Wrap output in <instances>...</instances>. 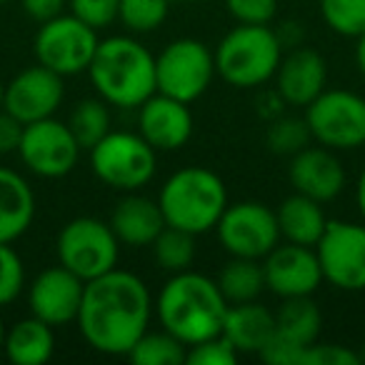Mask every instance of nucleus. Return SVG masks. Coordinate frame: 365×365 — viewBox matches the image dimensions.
<instances>
[{
  "instance_id": "obj_37",
  "label": "nucleus",
  "mask_w": 365,
  "mask_h": 365,
  "mask_svg": "<svg viewBox=\"0 0 365 365\" xmlns=\"http://www.w3.org/2000/svg\"><path fill=\"white\" fill-rule=\"evenodd\" d=\"M230 16L248 26H268L278 13V0H225Z\"/></svg>"
},
{
  "instance_id": "obj_43",
  "label": "nucleus",
  "mask_w": 365,
  "mask_h": 365,
  "mask_svg": "<svg viewBox=\"0 0 365 365\" xmlns=\"http://www.w3.org/2000/svg\"><path fill=\"white\" fill-rule=\"evenodd\" d=\"M3 98H6V86L0 83V108H3Z\"/></svg>"
},
{
  "instance_id": "obj_34",
  "label": "nucleus",
  "mask_w": 365,
  "mask_h": 365,
  "mask_svg": "<svg viewBox=\"0 0 365 365\" xmlns=\"http://www.w3.org/2000/svg\"><path fill=\"white\" fill-rule=\"evenodd\" d=\"M238 350L220 335L213 338H205L195 345H188V355H185V363L190 365H233L238 360Z\"/></svg>"
},
{
  "instance_id": "obj_5",
  "label": "nucleus",
  "mask_w": 365,
  "mask_h": 365,
  "mask_svg": "<svg viewBox=\"0 0 365 365\" xmlns=\"http://www.w3.org/2000/svg\"><path fill=\"white\" fill-rule=\"evenodd\" d=\"M215 73L233 88H258L275 78L283 43L268 26H235L213 53Z\"/></svg>"
},
{
  "instance_id": "obj_17",
  "label": "nucleus",
  "mask_w": 365,
  "mask_h": 365,
  "mask_svg": "<svg viewBox=\"0 0 365 365\" xmlns=\"http://www.w3.org/2000/svg\"><path fill=\"white\" fill-rule=\"evenodd\" d=\"M295 193L308 195L318 203L335 200L345 188V170L335 153L325 145H305L295 153L288 168Z\"/></svg>"
},
{
  "instance_id": "obj_22",
  "label": "nucleus",
  "mask_w": 365,
  "mask_h": 365,
  "mask_svg": "<svg viewBox=\"0 0 365 365\" xmlns=\"http://www.w3.org/2000/svg\"><path fill=\"white\" fill-rule=\"evenodd\" d=\"M36 218V195L28 180L11 168H0V243L18 240Z\"/></svg>"
},
{
  "instance_id": "obj_44",
  "label": "nucleus",
  "mask_w": 365,
  "mask_h": 365,
  "mask_svg": "<svg viewBox=\"0 0 365 365\" xmlns=\"http://www.w3.org/2000/svg\"><path fill=\"white\" fill-rule=\"evenodd\" d=\"M178 3H198V0H178Z\"/></svg>"
},
{
  "instance_id": "obj_30",
  "label": "nucleus",
  "mask_w": 365,
  "mask_h": 365,
  "mask_svg": "<svg viewBox=\"0 0 365 365\" xmlns=\"http://www.w3.org/2000/svg\"><path fill=\"white\" fill-rule=\"evenodd\" d=\"M173 0H120L118 21L130 33H153L165 23Z\"/></svg>"
},
{
  "instance_id": "obj_29",
  "label": "nucleus",
  "mask_w": 365,
  "mask_h": 365,
  "mask_svg": "<svg viewBox=\"0 0 365 365\" xmlns=\"http://www.w3.org/2000/svg\"><path fill=\"white\" fill-rule=\"evenodd\" d=\"M185 355H188V345L163 328L160 333L145 330L130 348L128 358L135 365H180L185 363Z\"/></svg>"
},
{
  "instance_id": "obj_9",
  "label": "nucleus",
  "mask_w": 365,
  "mask_h": 365,
  "mask_svg": "<svg viewBox=\"0 0 365 365\" xmlns=\"http://www.w3.org/2000/svg\"><path fill=\"white\" fill-rule=\"evenodd\" d=\"M98 31L71 16H58L48 23H41L33 41V51L41 66L51 68L53 73L68 78L78 73H88L93 56L98 51Z\"/></svg>"
},
{
  "instance_id": "obj_15",
  "label": "nucleus",
  "mask_w": 365,
  "mask_h": 365,
  "mask_svg": "<svg viewBox=\"0 0 365 365\" xmlns=\"http://www.w3.org/2000/svg\"><path fill=\"white\" fill-rule=\"evenodd\" d=\"M63 98H66L63 76L38 63V66L18 73L8 83L3 108L11 115H16L23 125H28V123L43 120V118H53V113L61 108Z\"/></svg>"
},
{
  "instance_id": "obj_16",
  "label": "nucleus",
  "mask_w": 365,
  "mask_h": 365,
  "mask_svg": "<svg viewBox=\"0 0 365 365\" xmlns=\"http://www.w3.org/2000/svg\"><path fill=\"white\" fill-rule=\"evenodd\" d=\"M83 290L86 280L76 273L63 268L61 263L38 273L28 290V305L36 318L46 320L48 325H66L78 318V310L83 303Z\"/></svg>"
},
{
  "instance_id": "obj_2",
  "label": "nucleus",
  "mask_w": 365,
  "mask_h": 365,
  "mask_svg": "<svg viewBox=\"0 0 365 365\" xmlns=\"http://www.w3.org/2000/svg\"><path fill=\"white\" fill-rule=\"evenodd\" d=\"M155 313L168 333L175 335L180 343L195 345L223 333L228 300L213 278L182 270L173 273V278L163 285L155 300Z\"/></svg>"
},
{
  "instance_id": "obj_10",
  "label": "nucleus",
  "mask_w": 365,
  "mask_h": 365,
  "mask_svg": "<svg viewBox=\"0 0 365 365\" xmlns=\"http://www.w3.org/2000/svg\"><path fill=\"white\" fill-rule=\"evenodd\" d=\"M305 123L318 145L355 150L365 145V98L350 91H323L305 106Z\"/></svg>"
},
{
  "instance_id": "obj_42",
  "label": "nucleus",
  "mask_w": 365,
  "mask_h": 365,
  "mask_svg": "<svg viewBox=\"0 0 365 365\" xmlns=\"http://www.w3.org/2000/svg\"><path fill=\"white\" fill-rule=\"evenodd\" d=\"M3 340H6V325H3V318H0V350H3Z\"/></svg>"
},
{
  "instance_id": "obj_18",
  "label": "nucleus",
  "mask_w": 365,
  "mask_h": 365,
  "mask_svg": "<svg viewBox=\"0 0 365 365\" xmlns=\"http://www.w3.org/2000/svg\"><path fill=\"white\" fill-rule=\"evenodd\" d=\"M138 133L158 153L182 148L193 135V115L188 110V103L168 98L163 93H153L140 106Z\"/></svg>"
},
{
  "instance_id": "obj_3",
  "label": "nucleus",
  "mask_w": 365,
  "mask_h": 365,
  "mask_svg": "<svg viewBox=\"0 0 365 365\" xmlns=\"http://www.w3.org/2000/svg\"><path fill=\"white\" fill-rule=\"evenodd\" d=\"M88 76L108 106L140 108L155 93V58L135 38L110 36L98 43Z\"/></svg>"
},
{
  "instance_id": "obj_20",
  "label": "nucleus",
  "mask_w": 365,
  "mask_h": 365,
  "mask_svg": "<svg viewBox=\"0 0 365 365\" xmlns=\"http://www.w3.org/2000/svg\"><path fill=\"white\" fill-rule=\"evenodd\" d=\"M110 228L123 245L143 248V245H153V240L160 235V230L165 228V218H163L158 200H150L138 193H128L113 208Z\"/></svg>"
},
{
  "instance_id": "obj_21",
  "label": "nucleus",
  "mask_w": 365,
  "mask_h": 365,
  "mask_svg": "<svg viewBox=\"0 0 365 365\" xmlns=\"http://www.w3.org/2000/svg\"><path fill=\"white\" fill-rule=\"evenodd\" d=\"M275 335V313H270L258 300L228 305L223 320V338L243 353H260Z\"/></svg>"
},
{
  "instance_id": "obj_1",
  "label": "nucleus",
  "mask_w": 365,
  "mask_h": 365,
  "mask_svg": "<svg viewBox=\"0 0 365 365\" xmlns=\"http://www.w3.org/2000/svg\"><path fill=\"white\" fill-rule=\"evenodd\" d=\"M153 300L135 273L113 268L88 280L78 310V328L93 350L103 355H128L148 330Z\"/></svg>"
},
{
  "instance_id": "obj_36",
  "label": "nucleus",
  "mask_w": 365,
  "mask_h": 365,
  "mask_svg": "<svg viewBox=\"0 0 365 365\" xmlns=\"http://www.w3.org/2000/svg\"><path fill=\"white\" fill-rule=\"evenodd\" d=\"M360 355L335 343H310L303 350L300 365H358Z\"/></svg>"
},
{
  "instance_id": "obj_38",
  "label": "nucleus",
  "mask_w": 365,
  "mask_h": 365,
  "mask_svg": "<svg viewBox=\"0 0 365 365\" xmlns=\"http://www.w3.org/2000/svg\"><path fill=\"white\" fill-rule=\"evenodd\" d=\"M23 123L16 115L0 108V155H8V153H18L23 138Z\"/></svg>"
},
{
  "instance_id": "obj_11",
  "label": "nucleus",
  "mask_w": 365,
  "mask_h": 365,
  "mask_svg": "<svg viewBox=\"0 0 365 365\" xmlns=\"http://www.w3.org/2000/svg\"><path fill=\"white\" fill-rule=\"evenodd\" d=\"M215 233L220 245L235 258L263 260L280 243L275 210L255 200L228 205L215 225Z\"/></svg>"
},
{
  "instance_id": "obj_33",
  "label": "nucleus",
  "mask_w": 365,
  "mask_h": 365,
  "mask_svg": "<svg viewBox=\"0 0 365 365\" xmlns=\"http://www.w3.org/2000/svg\"><path fill=\"white\" fill-rule=\"evenodd\" d=\"M26 285V268L11 243H0V308L11 305Z\"/></svg>"
},
{
  "instance_id": "obj_19",
  "label": "nucleus",
  "mask_w": 365,
  "mask_h": 365,
  "mask_svg": "<svg viewBox=\"0 0 365 365\" xmlns=\"http://www.w3.org/2000/svg\"><path fill=\"white\" fill-rule=\"evenodd\" d=\"M325 81H328L325 58L313 48H295L280 61L275 71L280 101L298 108L310 106L325 91Z\"/></svg>"
},
{
  "instance_id": "obj_40",
  "label": "nucleus",
  "mask_w": 365,
  "mask_h": 365,
  "mask_svg": "<svg viewBox=\"0 0 365 365\" xmlns=\"http://www.w3.org/2000/svg\"><path fill=\"white\" fill-rule=\"evenodd\" d=\"M355 200H358V210H360V215H363V220H365V168H363V173H360V178H358V185H355Z\"/></svg>"
},
{
  "instance_id": "obj_35",
  "label": "nucleus",
  "mask_w": 365,
  "mask_h": 365,
  "mask_svg": "<svg viewBox=\"0 0 365 365\" xmlns=\"http://www.w3.org/2000/svg\"><path fill=\"white\" fill-rule=\"evenodd\" d=\"M71 13L81 18L86 26L103 31L118 21V6L120 0H68Z\"/></svg>"
},
{
  "instance_id": "obj_24",
  "label": "nucleus",
  "mask_w": 365,
  "mask_h": 365,
  "mask_svg": "<svg viewBox=\"0 0 365 365\" xmlns=\"http://www.w3.org/2000/svg\"><path fill=\"white\" fill-rule=\"evenodd\" d=\"M3 350L6 358L13 365H43L53 358L56 350V335H53V325L46 320L36 318H23L13 323L6 330V340H3Z\"/></svg>"
},
{
  "instance_id": "obj_32",
  "label": "nucleus",
  "mask_w": 365,
  "mask_h": 365,
  "mask_svg": "<svg viewBox=\"0 0 365 365\" xmlns=\"http://www.w3.org/2000/svg\"><path fill=\"white\" fill-rule=\"evenodd\" d=\"M313 140L305 118H278L268 130V145L275 155H290L303 150Z\"/></svg>"
},
{
  "instance_id": "obj_31",
  "label": "nucleus",
  "mask_w": 365,
  "mask_h": 365,
  "mask_svg": "<svg viewBox=\"0 0 365 365\" xmlns=\"http://www.w3.org/2000/svg\"><path fill=\"white\" fill-rule=\"evenodd\" d=\"M320 16L338 36L360 38L365 33V0H320Z\"/></svg>"
},
{
  "instance_id": "obj_28",
  "label": "nucleus",
  "mask_w": 365,
  "mask_h": 365,
  "mask_svg": "<svg viewBox=\"0 0 365 365\" xmlns=\"http://www.w3.org/2000/svg\"><path fill=\"white\" fill-rule=\"evenodd\" d=\"M153 258L168 273H182L190 270L195 260V235L188 230L165 225L155 240H153Z\"/></svg>"
},
{
  "instance_id": "obj_13",
  "label": "nucleus",
  "mask_w": 365,
  "mask_h": 365,
  "mask_svg": "<svg viewBox=\"0 0 365 365\" xmlns=\"http://www.w3.org/2000/svg\"><path fill=\"white\" fill-rule=\"evenodd\" d=\"M81 153L83 148L78 145L68 123H61L56 118L28 123L18 145V155L26 163V168L41 178L68 175L81 160Z\"/></svg>"
},
{
  "instance_id": "obj_26",
  "label": "nucleus",
  "mask_w": 365,
  "mask_h": 365,
  "mask_svg": "<svg viewBox=\"0 0 365 365\" xmlns=\"http://www.w3.org/2000/svg\"><path fill=\"white\" fill-rule=\"evenodd\" d=\"M215 283H218L223 298L228 300V305L258 300V295L265 290L263 263L253 258H235L233 255V258L220 268Z\"/></svg>"
},
{
  "instance_id": "obj_8",
  "label": "nucleus",
  "mask_w": 365,
  "mask_h": 365,
  "mask_svg": "<svg viewBox=\"0 0 365 365\" xmlns=\"http://www.w3.org/2000/svg\"><path fill=\"white\" fill-rule=\"evenodd\" d=\"M215 76V58L195 38L168 43L155 58V93L193 103L208 91Z\"/></svg>"
},
{
  "instance_id": "obj_7",
  "label": "nucleus",
  "mask_w": 365,
  "mask_h": 365,
  "mask_svg": "<svg viewBox=\"0 0 365 365\" xmlns=\"http://www.w3.org/2000/svg\"><path fill=\"white\" fill-rule=\"evenodd\" d=\"M56 253L63 268H68L88 283V280L118 268L120 240L115 238L110 223L83 215V218L63 225L56 240Z\"/></svg>"
},
{
  "instance_id": "obj_27",
  "label": "nucleus",
  "mask_w": 365,
  "mask_h": 365,
  "mask_svg": "<svg viewBox=\"0 0 365 365\" xmlns=\"http://www.w3.org/2000/svg\"><path fill=\"white\" fill-rule=\"evenodd\" d=\"M68 128L76 135L78 145L83 150H91L96 143L110 133V113H108V103L103 98H86L78 101L76 108L71 110L68 118Z\"/></svg>"
},
{
  "instance_id": "obj_25",
  "label": "nucleus",
  "mask_w": 365,
  "mask_h": 365,
  "mask_svg": "<svg viewBox=\"0 0 365 365\" xmlns=\"http://www.w3.org/2000/svg\"><path fill=\"white\" fill-rule=\"evenodd\" d=\"M320 328H323V313L310 295L283 298V305L275 313V330L283 338L298 345H310L318 340Z\"/></svg>"
},
{
  "instance_id": "obj_39",
  "label": "nucleus",
  "mask_w": 365,
  "mask_h": 365,
  "mask_svg": "<svg viewBox=\"0 0 365 365\" xmlns=\"http://www.w3.org/2000/svg\"><path fill=\"white\" fill-rule=\"evenodd\" d=\"M66 3L68 0H21L23 11L36 23H48V21H53V18L63 16Z\"/></svg>"
},
{
  "instance_id": "obj_23",
  "label": "nucleus",
  "mask_w": 365,
  "mask_h": 365,
  "mask_svg": "<svg viewBox=\"0 0 365 365\" xmlns=\"http://www.w3.org/2000/svg\"><path fill=\"white\" fill-rule=\"evenodd\" d=\"M275 218H278L280 238H285L288 243L308 245V248L318 245V240L325 233V225H328L323 203L300 193L285 198L275 210Z\"/></svg>"
},
{
  "instance_id": "obj_4",
  "label": "nucleus",
  "mask_w": 365,
  "mask_h": 365,
  "mask_svg": "<svg viewBox=\"0 0 365 365\" xmlns=\"http://www.w3.org/2000/svg\"><path fill=\"white\" fill-rule=\"evenodd\" d=\"M158 205L165 225L200 235L215 230L223 210L228 208V190L218 173L188 165L175 170L163 182Z\"/></svg>"
},
{
  "instance_id": "obj_12",
  "label": "nucleus",
  "mask_w": 365,
  "mask_h": 365,
  "mask_svg": "<svg viewBox=\"0 0 365 365\" xmlns=\"http://www.w3.org/2000/svg\"><path fill=\"white\" fill-rule=\"evenodd\" d=\"M323 280L338 290H365V225L328 220L323 238L315 245Z\"/></svg>"
},
{
  "instance_id": "obj_6",
  "label": "nucleus",
  "mask_w": 365,
  "mask_h": 365,
  "mask_svg": "<svg viewBox=\"0 0 365 365\" xmlns=\"http://www.w3.org/2000/svg\"><path fill=\"white\" fill-rule=\"evenodd\" d=\"M91 168L101 182L123 193H135L155 175L158 150L140 133L110 130L91 148Z\"/></svg>"
},
{
  "instance_id": "obj_45",
  "label": "nucleus",
  "mask_w": 365,
  "mask_h": 365,
  "mask_svg": "<svg viewBox=\"0 0 365 365\" xmlns=\"http://www.w3.org/2000/svg\"><path fill=\"white\" fill-rule=\"evenodd\" d=\"M3 3H8V0H0V6H3Z\"/></svg>"
},
{
  "instance_id": "obj_14",
  "label": "nucleus",
  "mask_w": 365,
  "mask_h": 365,
  "mask_svg": "<svg viewBox=\"0 0 365 365\" xmlns=\"http://www.w3.org/2000/svg\"><path fill=\"white\" fill-rule=\"evenodd\" d=\"M265 288L278 298H298V295H313L323 283L315 248L298 243L275 245L263 260Z\"/></svg>"
},
{
  "instance_id": "obj_41",
  "label": "nucleus",
  "mask_w": 365,
  "mask_h": 365,
  "mask_svg": "<svg viewBox=\"0 0 365 365\" xmlns=\"http://www.w3.org/2000/svg\"><path fill=\"white\" fill-rule=\"evenodd\" d=\"M355 66H358V71L365 78V33L358 38V46H355Z\"/></svg>"
}]
</instances>
